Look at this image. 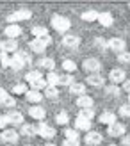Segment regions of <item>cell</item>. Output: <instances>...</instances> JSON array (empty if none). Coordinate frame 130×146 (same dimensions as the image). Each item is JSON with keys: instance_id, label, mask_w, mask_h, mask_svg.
Listing matches in <instances>:
<instances>
[{"instance_id": "1", "label": "cell", "mask_w": 130, "mask_h": 146, "mask_svg": "<svg viewBox=\"0 0 130 146\" xmlns=\"http://www.w3.org/2000/svg\"><path fill=\"white\" fill-rule=\"evenodd\" d=\"M50 43H52V38H50V36H46V38H36V39L31 41V50L36 52V54H43Z\"/></svg>"}, {"instance_id": "2", "label": "cell", "mask_w": 130, "mask_h": 146, "mask_svg": "<svg viewBox=\"0 0 130 146\" xmlns=\"http://www.w3.org/2000/svg\"><path fill=\"white\" fill-rule=\"evenodd\" d=\"M52 27L57 32H66V31H70L71 23H70L68 18L61 16V14H55V16H52Z\"/></svg>"}, {"instance_id": "3", "label": "cell", "mask_w": 130, "mask_h": 146, "mask_svg": "<svg viewBox=\"0 0 130 146\" xmlns=\"http://www.w3.org/2000/svg\"><path fill=\"white\" fill-rule=\"evenodd\" d=\"M82 68L86 70V73L95 75V73H100V70H102V62H100L98 59H95V57H89V59H84Z\"/></svg>"}, {"instance_id": "4", "label": "cell", "mask_w": 130, "mask_h": 146, "mask_svg": "<svg viewBox=\"0 0 130 146\" xmlns=\"http://www.w3.org/2000/svg\"><path fill=\"white\" fill-rule=\"evenodd\" d=\"M0 139L7 144H14V143L20 141V134L14 128H5V130H2V134H0Z\"/></svg>"}, {"instance_id": "5", "label": "cell", "mask_w": 130, "mask_h": 146, "mask_svg": "<svg viewBox=\"0 0 130 146\" xmlns=\"http://www.w3.org/2000/svg\"><path fill=\"white\" fill-rule=\"evenodd\" d=\"M32 16V13L29 9H20V11H14L7 16V21L9 23H16V21H23V20H29Z\"/></svg>"}, {"instance_id": "6", "label": "cell", "mask_w": 130, "mask_h": 146, "mask_svg": "<svg viewBox=\"0 0 130 146\" xmlns=\"http://www.w3.org/2000/svg\"><path fill=\"white\" fill-rule=\"evenodd\" d=\"M36 130H38V135L45 137V139H54L55 137V128H52L50 125H46V123H38Z\"/></svg>"}, {"instance_id": "7", "label": "cell", "mask_w": 130, "mask_h": 146, "mask_svg": "<svg viewBox=\"0 0 130 146\" xmlns=\"http://www.w3.org/2000/svg\"><path fill=\"white\" fill-rule=\"evenodd\" d=\"M109 50L116 54H121V52H127V41L121 39V38H111L109 39Z\"/></svg>"}, {"instance_id": "8", "label": "cell", "mask_w": 130, "mask_h": 146, "mask_svg": "<svg viewBox=\"0 0 130 146\" xmlns=\"http://www.w3.org/2000/svg\"><path fill=\"white\" fill-rule=\"evenodd\" d=\"M125 132H127V125H123V123H119V121H116L111 127H107V134L111 137H123Z\"/></svg>"}, {"instance_id": "9", "label": "cell", "mask_w": 130, "mask_h": 146, "mask_svg": "<svg viewBox=\"0 0 130 146\" xmlns=\"http://www.w3.org/2000/svg\"><path fill=\"white\" fill-rule=\"evenodd\" d=\"M109 80H111L114 86H116V84H123L125 80H127V73L121 70V68H114L109 73Z\"/></svg>"}, {"instance_id": "10", "label": "cell", "mask_w": 130, "mask_h": 146, "mask_svg": "<svg viewBox=\"0 0 130 146\" xmlns=\"http://www.w3.org/2000/svg\"><path fill=\"white\" fill-rule=\"evenodd\" d=\"M4 118L7 121V125H23V114L18 111H9Z\"/></svg>"}, {"instance_id": "11", "label": "cell", "mask_w": 130, "mask_h": 146, "mask_svg": "<svg viewBox=\"0 0 130 146\" xmlns=\"http://www.w3.org/2000/svg\"><path fill=\"white\" fill-rule=\"evenodd\" d=\"M84 143L88 144V146H96V144L102 143V134H100V132H93V130H91V132L86 134Z\"/></svg>"}, {"instance_id": "12", "label": "cell", "mask_w": 130, "mask_h": 146, "mask_svg": "<svg viewBox=\"0 0 130 146\" xmlns=\"http://www.w3.org/2000/svg\"><path fill=\"white\" fill-rule=\"evenodd\" d=\"M16 48H18L16 39H4L0 43V50H2L4 54H13V52H16Z\"/></svg>"}, {"instance_id": "13", "label": "cell", "mask_w": 130, "mask_h": 146, "mask_svg": "<svg viewBox=\"0 0 130 146\" xmlns=\"http://www.w3.org/2000/svg\"><path fill=\"white\" fill-rule=\"evenodd\" d=\"M4 34H5L9 39H16L18 36L21 34V27L16 25V23H11V25H7V27L4 29Z\"/></svg>"}, {"instance_id": "14", "label": "cell", "mask_w": 130, "mask_h": 146, "mask_svg": "<svg viewBox=\"0 0 130 146\" xmlns=\"http://www.w3.org/2000/svg\"><path fill=\"white\" fill-rule=\"evenodd\" d=\"M62 45L66 48H77L80 45V38H78V36H73V34H68V36L62 38Z\"/></svg>"}, {"instance_id": "15", "label": "cell", "mask_w": 130, "mask_h": 146, "mask_svg": "<svg viewBox=\"0 0 130 146\" xmlns=\"http://www.w3.org/2000/svg\"><path fill=\"white\" fill-rule=\"evenodd\" d=\"M98 121L102 123V125H107V127H111V125H114V123H116V114L114 112H102L98 116Z\"/></svg>"}, {"instance_id": "16", "label": "cell", "mask_w": 130, "mask_h": 146, "mask_svg": "<svg viewBox=\"0 0 130 146\" xmlns=\"http://www.w3.org/2000/svg\"><path fill=\"white\" fill-rule=\"evenodd\" d=\"M68 89H70V94H73V96H84V94H86V86L84 84H80V82H73V84H71L70 87H68Z\"/></svg>"}, {"instance_id": "17", "label": "cell", "mask_w": 130, "mask_h": 146, "mask_svg": "<svg viewBox=\"0 0 130 146\" xmlns=\"http://www.w3.org/2000/svg\"><path fill=\"white\" fill-rule=\"evenodd\" d=\"M29 116L31 118H34V119H43L46 116V111L43 107H39V105H34V107H31L29 109Z\"/></svg>"}, {"instance_id": "18", "label": "cell", "mask_w": 130, "mask_h": 146, "mask_svg": "<svg viewBox=\"0 0 130 146\" xmlns=\"http://www.w3.org/2000/svg\"><path fill=\"white\" fill-rule=\"evenodd\" d=\"M88 86H93V87H98V86H103L105 78L100 75V73H95V75H88Z\"/></svg>"}, {"instance_id": "19", "label": "cell", "mask_w": 130, "mask_h": 146, "mask_svg": "<svg viewBox=\"0 0 130 146\" xmlns=\"http://www.w3.org/2000/svg\"><path fill=\"white\" fill-rule=\"evenodd\" d=\"M77 107L78 109H93V98L84 94V96H78L77 98Z\"/></svg>"}, {"instance_id": "20", "label": "cell", "mask_w": 130, "mask_h": 146, "mask_svg": "<svg viewBox=\"0 0 130 146\" xmlns=\"http://www.w3.org/2000/svg\"><path fill=\"white\" fill-rule=\"evenodd\" d=\"M75 130H84L86 134L91 132V121H89V119L77 118V119H75Z\"/></svg>"}, {"instance_id": "21", "label": "cell", "mask_w": 130, "mask_h": 146, "mask_svg": "<svg viewBox=\"0 0 130 146\" xmlns=\"http://www.w3.org/2000/svg\"><path fill=\"white\" fill-rule=\"evenodd\" d=\"M38 66H39V68H45V70H48V71H54L55 61L50 59V57H41V59L38 61Z\"/></svg>"}, {"instance_id": "22", "label": "cell", "mask_w": 130, "mask_h": 146, "mask_svg": "<svg viewBox=\"0 0 130 146\" xmlns=\"http://www.w3.org/2000/svg\"><path fill=\"white\" fill-rule=\"evenodd\" d=\"M25 98H27V102H31V104H38V102L43 100V94H41L39 91L31 89V91H27V93H25Z\"/></svg>"}, {"instance_id": "23", "label": "cell", "mask_w": 130, "mask_h": 146, "mask_svg": "<svg viewBox=\"0 0 130 146\" xmlns=\"http://www.w3.org/2000/svg\"><path fill=\"white\" fill-rule=\"evenodd\" d=\"M31 32H32L34 38H46V36H48V29L45 25H34Z\"/></svg>"}, {"instance_id": "24", "label": "cell", "mask_w": 130, "mask_h": 146, "mask_svg": "<svg viewBox=\"0 0 130 146\" xmlns=\"http://www.w3.org/2000/svg\"><path fill=\"white\" fill-rule=\"evenodd\" d=\"M43 77H41V71L39 70H31V71H27L25 73V80L29 84H32V82H36V80H41Z\"/></svg>"}, {"instance_id": "25", "label": "cell", "mask_w": 130, "mask_h": 146, "mask_svg": "<svg viewBox=\"0 0 130 146\" xmlns=\"http://www.w3.org/2000/svg\"><path fill=\"white\" fill-rule=\"evenodd\" d=\"M98 21H100V23H102L103 27H111L112 25V14L111 13H100L98 14Z\"/></svg>"}, {"instance_id": "26", "label": "cell", "mask_w": 130, "mask_h": 146, "mask_svg": "<svg viewBox=\"0 0 130 146\" xmlns=\"http://www.w3.org/2000/svg\"><path fill=\"white\" fill-rule=\"evenodd\" d=\"M98 14H100L98 11H95V9H89V11H84L80 18H82L84 21H96V20H98Z\"/></svg>"}, {"instance_id": "27", "label": "cell", "mask_w": 130, "mask_h": 146, "mask_svg": "<svg viewBox=\"0 0 130 146\" xmlns=\"http://www.w3.org/2000/svg\"><path fill=\"white\" fill-rule=\"evenodd\" d=\"M21 134L27 135V137H34V135H38V130H36V125H21Z\"/></svg>"}, {"instance_id": "28", "label": "cell", "mask_w": 130, "mask_h": 146, "mask_svg": "<svg viewBox=\"0 0 130 146\" xmlns=\"http://www.w3.org/2000/svg\"><path fill=\"white\" fill-rule=\"evenodd\" d=\"M61 66H62V70L66 71L68 75H70V73H73V71L77 70V64H75V61H71V59H64Z\"/></svg>"}, {"instance_id": "29", "label": "cell", "mask_w": 130, "mask_h": 146, "mask_svg": "<svg viewBox=\"0 0 130 146\" xmlns=\"http://www.w3.org/2000/svg\"><path fill=\"white\" fill-rule=\"evenodd\" d=\"M64 137L70 139V141H80L78 130H75V128H66V130H64Z\"/></svg>"}, {"instance_id": "30", "label": "cell", "mask_w": 130, "mask_h": 146, "mask_svg": "<svg viewBox=\"0 0 130 146\" xmlns=\"http://www.w3.org/2000/svg\"><path fill=\"white\" fill-rule=\"evenodd\" d=\"M45 96L50 98V100H54V98L59 96V89H57L55 86H46L45 87Z\"/></svg>"}, {"instance_id": "31", "label": "cell", "mask_w": 130, "mask_h": 146, "mask_svg": "<svg viewBox=\"0 0 130 146\" xmlns=\"http://www.w3.org/2000/svg\"><path fill=\"white\" fill-rule=\"evenodd\" d=\"M45 80H46L48 86H55V87L59 86V75H57L55 71H48V75H46Z\"/></svg>"}, {"instance_id": "32", "label": "cell", "mask_w": 130, "mask_h": 146, "mask_svg": "<svg viewBox=\"0 0 130 146\" xmlns=\"http://www.w3.org/2000/svg\"><path fill=\"white\" fill-rule=\"evenodd\" d=\"M77 118H82V119H93L95 118V111L93 109H82V111H78V116Z\"/></svg>"}, {"instance_id": "33", "label": "cell", "mask_w": 130, "mask_h": 146, "mask_svg": "<svg viewBox=\"0 0 130 146\" xmlns=\"http://www.w3.org/2000/svg\"><path fill=\"white\" fill-rule=\"evenodd\" d=\"M95 45L100 50H109V39H105V38H95Z\"/></svg>"}, {"instance_id": "34", "label": "cell", "mask_w": 130, "mask_h": 146, "mask_svg": "<svg viewBox=\"0 0 130 146\" xmlns=\"http://www.w3.org/2000/svg\"><path fill=\"white\" fill-rule=\"evenodd\" d=\"M73 82H75L73 77L68 75V73H66V75H59V86H68V87H70Z\"/></svg>"}, {"instance_id": "35", "label": "cell", "mask_w": 130, "mask_h": 146, "mask_svg": "<svg viewBox=\"0 0 130 146\" xmlns=\"http://www.w3.org/2000/svg\"><path fill=\"white\" fill-rule=\"evenodd\" d=\"M55 121L59 123V125H68V121H70V116H68V112H59L55 116Z\"/></svg>"}, {"instance_id": "36", "label": "cell", "mask_w": 130, "mask_h": 146, "mask_svg": "<svg viewBox=\"0 0 130 146\" xmlns=\"http://www.w3.org/2000/svg\"><path fill=\"white\" fill-rule=\"evenodd\" d=\"M0 104H2L4 107H13V105H14V98H13V96H9V94L5 93L4 96L0 98Z\"/></svg>"}, {"instance_id": "37", "label": "cell", "mask_w": 130, "mask_h": 146, "mask_svg": "<svg viewBox=\"0 0 130 146\" xmlns=\"http://www.w3.org/2000/svg\"><path fill=\"white\" fill-rule=\"evenodd\" d=\"M46 86H48V84H46V80H43V78H41V80H36V82H32V84H31V87H32V89H34V91H39V89H45V87H46Z\"/></svg>"}, {"instance_id": "38", "label": "cell", "mask_w": 130, "mask_h": 146, "mask_svg": "<svg viewBox=\"0 0 130 146\" xmlns=\"http://www.w3.org/2000/svg\"><path fill=\"white\" fill-rule=\"evenodd\" d=\"M119 116L121 118H130V104H123L119 107Z\"/></svg>"}, {"instance_id": "39", "label": "cell", "mask_w": 130, "mask_h": 146, "mask_svg": "<svg viewBox=\"0 0 130 146\" xmlns=\"http://www.w3.org/2000/svg\"><path fill=\"white\" fill-rule=\"evenodd\" d=\"M118 61L121 64H130V52H121V54H118Z\"/></svg>"}, {"instance_id": "40", "label": "cell", "mask_w": 130, "mask_h": 146, "mask_svg": "<svg viewBox=\"0 0 130 146\" xmlns=\"http://www.w3.org/2000/svg\"><path fill=\"white\" fill-rule=\"evenodd\" d=\"M27 91H29V89H27L25 84H18V86L13 87V93H14V94H25Z\"/></svg>"}, {"instance_id": "41", "label": "cell", "mask_w": 130, "mask_h": 146, "mask_svg": "<svg viewBox=\"0 0 130 146\" xmlns=\"http://www.w3.org/2000/svg\"><path fill=\"white\" fill-rule=\"evenodd\" d=\"M107 93H109V94H114V96H119V93H121V89H119V87L118 86H109V87H107Z\"/></svg>"}, {"instance_id": "42", "label": "cell", "mask_w": 130, "mask_h": 146, "mask_svg": "<svg viewBox=\"0 0 130 146\" xmlns=\"http://www.w3.org/2000/svg\"><path fill=\"white\" fill-rule=\"evenodd\" d=\"M18 55H20V59H21V61H23L25 64H31V62H32V57H31V55H29L27 52H18Z\"/></svg>"}, {"instance_id": "43", "label": "cell", "mask_w": 130, "mask_h": 146, "mask_svg": "<svg viewBox=\"0 0 130 146\" xmlns=\"http://www.w3.org/2000/svg\"><path fill=\"white\" fill-rule=\"evenodd\" d=\"M62 146H80V141H70V139H64Z\"/></svg>"}, {"instance_id": "44", "label": "cell", "mask_w": 130, "mask_h": 146, "mask_svg": "<svg viewBox=\"0 0 130 146\" xmlns=\"http://www.w3.org/2000/svg\"><path fill=\"white\" fill-rule=\"evenodd\" d=\"M121 144H123V146H130V135H123V139H121Z\"/></svg>"}, {"instance_id": "45", "label": "cell", "mask_w": 130, "mask_h": 146, "mask_svg": "<svg viewBox=\"0 0 130 146\" xmlns=\"http://www.w3.org/2000/svg\"><path fill=\"white\" fill-rule=\"evenodd\" d=\"M123 91H127L130 94V80H125V82H123Z\"/></svg>"}, {"instance_id": "46", "label": "cell", "mask_w": 130, "mask_h": 146, "mask_svg": "<svg viewBox=\"0 0 130 146\" xmlns=\"http://www.w3.org/2000/svg\"><path fill=\"white\" fill-rule=\"evenodd\" d=\"M5 123H7V121H5V118L2 116V118H0V128H2V127H5Z\"/></svg>"}, {"instance_id": "47", "label": "cell", "mask_w": 130, "mask_h": 146, "mask_svg": "<svg viewBox=\"0 0 130 146\" xmlns=\"http://www.w3.org/2000/svg\"><path fill=\"white\" fill-rule=\"evenodd\" d=\"M43 146H55L54 143H46V144H43Z\"/></svg>"}, {"instance_id": "48", "label": "cell", "mask_w": 130, "mask_h": 146, "mask_svg": "<svg viewBox=\"0 0 130 146\" xmlns=\"http://www.w3.org/2000/svg\"><path fill=\"white\" fill-rule=\"evenodd\" d=\"M107 146H118V144H107Z\"/></svg>"}, {"instance_id": "49", "label": "cell", "mask_w": 130, "mask_h": 146, "mask_svg": "<svg viewBox=\"0 0 130 146\" xmlns=\"http://www.w3.org/2000/svg\"><path fill=\"white\" fill-rule=\"evenodd\" d=\"M128 104H130V94H128Z\"/></svg>"}, {"instance_id": "50", "label": "cell", "mask_w": 130, "mask_h": 146, "mask_svg": "<svg viewBox=\"0 0 130 146\" xmlns=\"http://www.w3.org/2000/svg\"><path fill=\"white\" fill-rule=\"evenodd\" d=\"M25 146H32V144H25Z\"/></svg>"}, {"instance_id": "51", "label": "cell", "mask_w": 130, "mask_h": 146, "mask_svg": "<svg viewBox=\"0 0 130 146\" xmlns=\"http://www.w3.org/2000/svg\"><path fill=\"white\" fill-rule=\"evenodd\" d=\"M128 7H130V2H128Z\"/></svg>"}]
</instances>
